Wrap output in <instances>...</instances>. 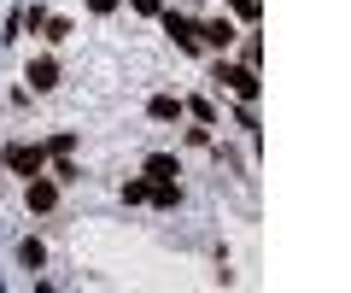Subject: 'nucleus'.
<instances>
[{
	"label": "nucleus",
	"mask_w": 351,
	"mask_h": 293,
	"mask_svg": "<svg viewBox=\"0 0 351 293\" xmlns=\"http://www.w3.org/2000/svg\"><path fill=\"white\" fill-rule=\"evenodd\" d=\"M123 200H129V205H152V176H135V182H123Z\"/></svg>",
	"instance_id": "nucleus-9"
},
{
	"label": "nucleus",
	"mask_w": 351,
	"mask_h": 293,
	"mask_svg": "<svg viewBox=\"0 0 351 293\" xmlns=\"http://www.w3.org/2000/svg\"><path fill=\"white\" fill-rule=\"evenodd\" d=\"M158 18H164V30L176 36L182 53H199V24H193V18H176V12H158Z\"/></svg>",
	"instance_id": "nucleus-4"
},
{
	"label": "nucleus",
	"mask_w": 351,
	"mask_h": 293,
	"mask_svg": "<svg viewBox=\"0 0 351 293\" xmlns=\"http://www.w3.org/2000/svg\"><path fill=\"white\" fill-rule=\"evenodd\" d=\"M18 258H24V270H41V264H47V246H41L36 235H29V241L18 246Z\"/></svg>",
	"instance_id": "nucleus-10"
},
{
	"label": "nucleus",
	"mask_w": 351,
	"mask_h": 293,
	"mask_svg": "<svg viewBox=\"0 0 351 293\" xmlns=\"http://www.w3.org/2000/svg\"><path fill=\"white\" fill-rule=\"evenodd\" d=\"M234 36H240V30L228 24V18H211V24H199V47H217V53H228V47H234Z\"/></svg>",
	"instance_id": "nucleus-5"
},
{
	"label": "nucleus",
	"mask_w": 351,
	"mask_h": 293,
	"mask_svg": "<svg viewBox=\"0 0 351 293\" xmlns=\"http://www.w3.org/2000/svg\"><path fill=\"white\" fill-rule=\"evenodd\" d=\"M0 165L6 170H18V176H41V170H47V147H29V141H12V147H6V153H0Z\"/></svg>",
	"instance_id": "nucleus-2"
},
{
	"label": "nucleus",
	"mask_w": 351,
	"mask_h": 293,
	"mask_svg": "<svg viewBox=\"0 0 351 293\" xmlns=\"http://www.w3.org/2000/svg\"><path fill=\"white\" fill-rule=\"evenodd\" d=\"M147 176H152V182H176V176H182V165H176L170 153H152V159H147Z\"/></svg>",
	"instance_id": "nucleus-8"
},
{
	"label": "nucleus",
	"mask_w": 351,
	"mask_h": 293,
	"mask_svg": "<svg viewBox=\"0 0 351 293\" xmlns=\"http://www.w3.org/2000/svg\"><path fill=\"white\" fill-rule=\"evenodd\" d=\"M211 82H217V89H228V94H240V100H258V94H263L258 71H252V65H228V59L211 65Z\"/></svg>",
	"instance_id": "nucleus-1"
},
{
	"label": "nucleus",
	"mask_w": 351,
	"mask_h": 293,
	"mask_svg": "<svg viewBox=\"0 0 351 293\" xmlns=\"http://www.w3.org/2000/svg\"><path fill=\"white\" fill-rule=\"evenodd\" d=\"M234 12H240V18H246V24H252V30H258V18H263V0H234Z\"/></svg>",
	"instance_id": "nucleus-11"
},
{
	"label": "nucleus",
	"mask_w": 351,
	"mask_h": 293,
	"mask_svg": "<svg viewBox=\"0 0 351 293\" xmlns=\"http://www.w3.org/2000/svg\"><path fill=\"white\" fill-rule=\"evenodd\" d=\"M129 6H135V12H147V18H158V12H164L158 0H129Z\"/></svg>",
	"instance_id": "nucleus-12"
},
{
	"label": "nucleus",
	"mask_w": 351,
	"mask_h": 293,
	"mask_svg": "<svg viewBox=\"0 0 351 293\" xmlns=\"http://www.w3.org/2000/svg\"><path fill=\"white\" fill-rule=\"evenodd\" d=\"M147 117H152V124H176V117H182V100H176V94H152Z\"/></svg>",
	"instance_id": "nucleus-7"
},
{
	"label": "nucleus",
	"mask_w": 351,
	"mask_h": 293,
	"mask_svg": "<svg viewBox=\"0 0 351 293\" xmlns=\"http://www.w3.org/2000/svg\"><path fill=\"white\" fill-rule=\"evenodd\" d=\"M24 205H29V211H53V205H59V182H53L47 170H41V176H29V188H24Z\"/></svg>",
	"instance_id": "nucleus-3"
},
{
	"label": "nucleus",
	"mask_w": 351,
	"mask_h": 293,
	"mask_svg": "<svg viewBox=\"0 0 351 293\" xmlns=\"http://www.w3.org/2000/svg\"><path fill=\"white\" fill-rule=\"evenodd\" d=\"M29 89H36V94H53V89H59V65H53V59H29Z\"/></svg>",
	"instance_id": "nucleus-6"
},
{
	"label": "nucleus",
	"mask_w": 351,
	"mask_h": 293,
	"mask_svg": "<svg viewBox=\"0 0 351 293\" xmlns=\"http://www.w3.org/2000/svg\"><path fill=\"white\" fill-rule=\"evenodd\" d=\"M88 6H94V12L106 18V12H117V6H123V0H88Z\"/></svg>",
	"instance_id": "nucleus-13"
}]
</instances>
